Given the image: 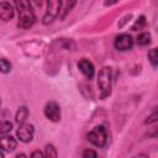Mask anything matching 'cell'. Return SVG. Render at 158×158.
Returning <instances> with one entry per match:
<instances>
[{
  "instance_id": "6da1fadb",
  "label": "cell",
  "mask_w": 158,
  "mask_h": 158,
  "mask_svg": "<svg viewBox=\"0 0 158 158\" xmlns=\"http://www.w3.org/2000/svg\"><path fill=\"white\" fill-rule=\"evenodd\" d=\"M16 10L19 12V23L17 26L21 28H30L36 22V16L32 9V5L30 1L26 0H16L15 1Z\"/></svg>"
},
{
  "instance_id": "7a4b0ae2",
  "label": "cell",
  "mask_w": 158,
  "mask_h": 158,
  "mask_svg": "<svg viewBox=\"0 0 158 158\" xmlns=\"http://www.w3.org/2000/svg\"><path fill=\"white\" fill-rule=\"evenodd\" d=\"M112 83V70L110 67H104L98 74V86L100 89V98L105 99L111 93Z\"/></svg>"
},
{
  "instance_id": "3957f363",
  "label": "cell",
  "mask_w": 158,
  "mask_h": 158,
  "mask_svg": "<svg viewBox=\"0 0 158 158\" xmlns=\"http://www.w3.org/2000/svg\"><path fill=\"white\" fill-rule=\"evenodd\" d=\"M86 138L91 144L99 148H102L109 142V133L104 126H96L86 135Z\"/></svg>"
},
{
  "instance_id": "277c9868",
  "label": "cell",
  "mask_w": 158,
  "mask_h": 158,
  "mask_svg": "<svg viewBox=\"0 0 158 158\" xmlns=\"http://www.w3.org/2000/svg\"><path fill=\"white\" fill-rule=\"evenodd\" d=\"M62 5H63V2L60 0H49L47 2V11L43 15V23L44 25L51 23L60 14Z\"/></svg>"
},
{
  "instance_id": "5b68a950",
  "label": "cell",
  "mask_w": 158,
  "mask_h": 158,
  "mask_svg": "<svg viewBox=\"0 0 158 158\" xmlns=\"http://www.w3.org/2000/svg\"><path fill=\"white\" fill-rule=\"evenodd\" d=\"M114 46H115V48L117 51L126 52V51H128V49H131L133 47V38L128 33H121L115 38Z\"/></svg>"
},
{
  "instance_id": "8992f818",
  "label": "cell",
  "mask_w": 158,
  "mask_h": 158,
  "mask_svg": "<svg viewBox=\"0 0 158 158\" xmlns=\"http://www.w3.org/2000/svg\"><path fill=\"white\" fill-rule=\"evenodd\" d=\"M33 133H35V127L31 123H21L16 131V136L21 142H31L33 138Z\"/></svg>"
},
{
  "instance_id": "52a82bcc",
  "label": "cell",
  "mask_w": 158,
  "mask_h": 158,
  "mask_svg": "<svg viewBox=\"0 0 158 158\" xmlns=\"http://www.w3.org/2000/svg\"><path fill=\"white\" fill-rule=\"evenodd\" d=\"M43 112H44V116L52 122H58L60 120V107L56 101L47 102Z\"/></svg>"
},
{
  "instance_id": "ba28073f",
  "label": "cell",
  "mask_w": 158,
  "mask_h": 158,
  "mask_svg": "<svg viewBox=\"0 0 158 158\" xmlns=\"http://www.w3.org/2000/svg\"><path fill=\"white\" fill-rule=\"evenodd\" d=\"M78 68L79 70L88 78V79H91L95 74V68H94V64L86 59V58H81L79 62H78Z\"/></svg>"
},
{
  "instance_id": "9c48e42d",
  "label": "cell",
  "mask_w": 158,
  "mask_h": 158,
  "mask_svg": "<svg viewBox=\"0 0 158 158\" xmlns=\"http://www.w3.org/2000/svg\"><path fill=\"white\" fill-rule=\"evenodd\" d=\"M17 147V141L12 136H2L0 137V149L4 152H14Z\"/></svg>"
},
{
  "instance_id": "30bf717a",
  "label": "cell",
  "mask_w": 158,
  "mask_h": 158,
  "mask_svg": "<svg viewBox=\"0 0 158 158\" xmlns=\"http://www.w3.org/2000/svg\"><path fill=\"white\" fill-rule=\"evenodd\" d=\"M14 17V6L7 1L0 2V20L9 21Z\"/></svg>"
},
{
  "instance_id": "8fae6325",
  "label": "cell",
  "mask_w": 158,
  "mask_h": 158,
  "mask_svg": "<svg viewBox=\"0 0 158 158\" xmlns=\"http://www.w3.org/2000/svg\"><path fill=\"white\" fill-rule=\"evenodd\" d=\"M27 117H28V109L26 106L19 107V110L16 111V115H15V121L21 125V123H25Z\"/></svg>"
},
{
  "instance_id": "7c38bea8",
  "label": "cell",
  "mask_w": 158,
  "mask_h": 158,
  "mask_svg": "<svg viewBox=\"0 0 158 158\" xmlns=\"http://www.w3.org/2000/svg\"><path fill=\"white\" fill-rule=\"evenodd\" d=\"M136 43L138 46H147L151 43V35L148 32H142L136 37Z\"/></svg>"
},
{
  "instance_id": "4fadbf2b",
  "label": "cell",
  "mask_w": 158,
  "mask_h": 158,
  "mask_svg": "<svg viewBox=\"0 0 158 158\" xmlns=\"http://www.w3.org/2000/svg\"><path fill=\"white\" fill-rule=\"evenodd\" d=\"M44 158H58V153L57 149L53 144H47L44 148Z\"/></svg>"
},
{
  "instance_id": "5bb4252c",
  "label": "cell",
  "mask_w": 158,
  "mask_h": 158,
  "mask_svg": "<svg viewBox=\"0 0 158 158\" xmlns=\"http://www.w3.org/2000/svg\"><path fill=\"white\" fill-rule=\"evenodd\" d=\"M11 130H12V123L10 121H7V120L0 121V135H6Z\"/></svg>"
},
{
  "instance_id": "9a60e30c",
  "label": "cell",
  "mask_w": 158,
  "mask_h": 158,
  "mask_svg": "<svg viewBox=\"0 0 158 158\" xmlns=\"http://www.w3.org/2000/svg\"><path fill=\"white\" fill-rule=\"evenodd\" d=\"M146 17L142 15V16H139L136 21H135V23H133V26H132V31H138V30H142L144 26H146Z\"/></svg>"
},
{
  "instance_id": "2e32d148",
  "label": "cell",
  "mask_w": 158,
  "mask_h": 158,
  "mask_svg": "<svg viewBox=\"0 0 158 158\" xmlns=\"http://www.w3.org/2000/svg\"><path fill=\"white\" fill-rule=\"evenodd\" d=\"M148 59H149L151 64L156 68L157 64H158V52H157V48H152L148 52Z\"/></svg>"
},
{
  "instance_id": "e0dca14e",
  "label": "cell",
  "mask_w": 158,
  "mask_h": 158,
  "mask_svg": "<svg viewBox=\"0 0 158 158\" xmlns=\"http://www.w3.org/2000/svg\"><path fill=\"white\" fill-rule=\"evenodd\" d=\"M11 70V63L6 59V58H1L0 59V72L6 74Z\"/></svg>"
},
{
  "instance_id": "ac0fdd59",
  "label": "cell",
  "mask_w": 158,
  "mask_h": 158,
  "mask_svg": "<svg viewBox=\"0 0 158 158\" xmlns=\"http://www.w3.org/2000/svg\"><path fill=\"white\" fill-rule=\"evenodd\" d=\"M63 5H64V9H63V12H62V15H60V17H62V19H63V17H64L69 11H70V9L75 5V1H70V2H69V1H67V2H64Z\"/></svg>"
},
{
  "instance_id": "d6986e66",
  "label": "cell",
  "mask_w": 158,
  "mask_h": 158,
  "mask_svg": "<svg viewBox=\"0 0 158 158\" xmlns=\"http://www.w3.org/2000/svg\"><path fill=\"white\" fill-rule=\"evenodd\" d=\"M83 158H98V153L94 149H85L83 152Z\"/></svg>"
},
{
  "instance_id": "ffe728a7",
  "label": "cell",
  "mask_w": 158,
  "mask_h": 158,
  "mask_svg": "<svg viewBox=\"0 0 158 158\" xmlns=\"http://www.w3.org/2000/svg\"><path fill=\"white\" fill-rule=\"evenodd\" d=\"M156 121H157V111L154 110V111L152 112V115L147 117V120H146V123H152V122H156Z\"/></svg>"
},
{
  "instance_id": "44dd1931",
  "label": "cell",
  "mask_w": 158,
  "mask_h": 158,
  "mask_svg": "<svg viewBox=\"0 0 158 158\" xmlns=\"http://www.w3.org/2000/svg\"><path fill=\"white\" fill-rule=\"evenodd\" d=\"M31 158H44V156L40 149H36L31 153Z\"/></svg>"
},
{
  "instance_id": "7402d4cb",
  "label": "cell",
  "mask_w": 158,
  "mask_h": 158,
  "mask_svg": "<svg viewBox=\"0 0 158 158\" xmlns=\"http://www.w3.org/2000/svg\"><path fill=\"white\" fill-rule=\"evenodd\" d=\"M16 158H27V156H26L25 153H19V154L16 156Z\"/></svg>"
},
{
  "instance_id": "603a6c76",
  "label": "cell",
  "mask_w": 158,
  "mask_h": 158,
  "mask_svg": "<svg viewBox=\"0 0 158 158\" xmlns=\"http://www.w3.org/2000/svg\"><path fill=\"white\" fill-rule=\"evenodd\" d=\"M133 158H149V157L146 156V154H138V156H136V157H133Z\"/></svg>"
},
{
  "instance_id": "cb8c5ba5",
  "label": "cell",
  "mask_w": 158,
  "mask_h": 158,
  "mask_svg": "<svg viewBox=\"0 0 158 158\" xmlns=\"http://www.w3.org/2000/svg\"><path fill=\"white\" fill-rule=\"evenodd\" d=\"M0 158H5V157H4V154H2V152H0Z\"/></svg>"
},
{
  "instance_id": "d4e9b609",
  "label": "cell",
  "mask_w": 158,
  "mask_h": 158,
  "mask_svg": "<svg viewBox=\"0 0 158 158\" xmlns=\"http://www.w3.org/2000/svg\"><path fill=\"white\" fill-rule=\"evenodd\" d=\"M0 105H1V100H0Z\"/></svg>"
}]
</instances>
